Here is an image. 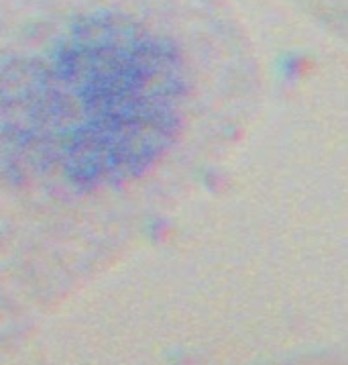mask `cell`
I'll list each match as a JSON object with an SVG mask.
<instances>
[{"label":"cell","instance_id":"cell-1","mask_svg":"<svg viewBox=\"0 0 348 365\" xmlns=\"http://www.w3.org/2000/svg\"><path fill=\"white\" fill-rule=\"evenodd\" d=\"M186 82L174 45L120 15L73 21L0 70V133L72 188L143 175L181 127Z\"/></svg>","mask_w":348,"mask_h":365}]
</instances>
